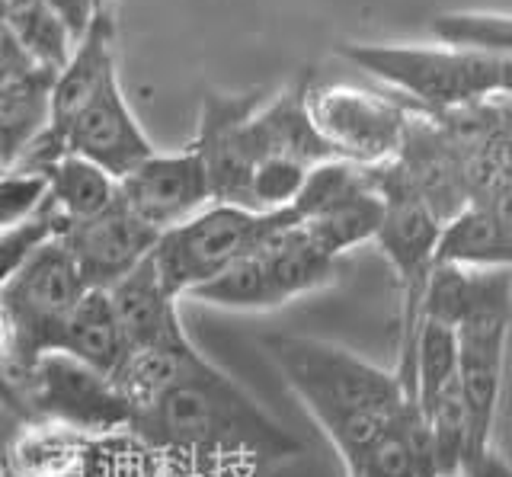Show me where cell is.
Segmentation results:
<instances>
[{
  "mask_svg": "<svg viewBox=\"0 0 512 477\" xmlns=\"http://www.w3.org/2000/svg\"><path fill=\"white\" fill-rule=\"evenodd\" d=\"M128 429L160 458L167 477H266L304 452L301 439L199 349L132 413Z\"/></svg>",
  "mask_w": 512,
  "mask_h": 477,
  "instance_id": "1",
  "label": "cell"
},
{
  "mask_svg": "<svg viewBox=\"0 0 512 477\" xmlns=\"http://www.w3.org/2000/svg\"><path fill=\"white\" fill-rule=\"evenodd\" d=\"M266 349L285 385L295 391L304 410L333 442L346 471L404 413L407 404H416L404 394L394 372L343 346L276 333L266 337Z\"/></svg>",
  "mask_w": 512,
  "mask_h": 477,
  "instance_id": "2",
  "label": "cell"
},
{
  "mask_svg": "<svg viewBox=\"0 0 512 477\" xmlns=\"http://www.w3.org/2000/svg\"><path fill=\"white\" fill-rule=\"evenodd\" d=\"M336 55L372 74L423 113H452L512 97V55L461 45H365L343 42Z\"/></svg>",
  "mask_w": 512,
  "mask_h": 477,
  "instance_id": "3",
  "label": "cell"
},
{
  "mask_svg": "<svg viewBox=\"0 0 512 477\" xmlns=\"http://www.w3.org/2000/svg\"><path fill=\"white\" fill-rule=\"evenodd\" d=\"M512 327V273L509 269H471V295L455 324L458 385L468 413L471 458L468 468L493 445V426L503 397L506 340ZM464 468V471H468Z\"/></svg>",
  "mask_w": 512,
  "mask_h": 477,
  "instance_id": "4",
  "label": "cell"
},
{
  "mask_svg": "<svg viewBox=\"0 0 512 477\" xmlns=\"http://www.w3.org/2000/svg\"><path fill=\"white\" fill-rule=\"evenodd\" d=\"M295 221L298 215L292 205L279 212H253L240 209V205L212 202L183 225L160 234L151 257L167 289L186 298L199 285L228 273L234 263H240L247 253Z\"/></svg>",
  "mask_w": 512,
  "mask_h": 477,
  "instance_id": "5",
  "label": "cell"
},
{
  "mask_svg": "<svg viewBox=\"0 0 512 477\" xmlns=\"http://www.w3.org/2000/svg\"><path fill=\"white\" fill-rule=\"evenodd\" d=\"M336 273L340 260L330 257L295 221L234 263L228 273L189 292V298L224 311H269L327 289Z\"/></svg>",
  "mask_w": 512,
  "mask_h": 477,
  "instance_id": "6",
  "label": "cell"
},
{
  "mask_svg": "<svg viewBox=\"0 0 512 477\" xmlns=\"http://www.w3.org/2000/svg\"><path fill=\"white\" fill-rule=\"evenodd\" d=\"M90 289L55 237L39 244L13 279L0 289V308L10 317L16 365L29 378L45 353H58L74 308Z\"/></svg>",
  "mask_w": 512,
  "mask_h": 477,
  "instance_id": "7",
  "label": "cell"
},
{
  "mask_svg": "<svg viewBox=\"0 0 512 477\" xmlns=\"http://www.w3.org/2000/svg\"><path fill=\"white\" fill-rule=\"evenodd\" d=\"M304 103L336 161L362 170L394 161L416 113V106L400 97L346 84H308Z\"/></svg>",
  "mask_w": 512,
  "mask_h": 477,
  "instance_id": "8",
  "label": "cell"
},
{
  "mask_svg": "<svg viewBox=\"0 0 512 477\" xmlns=\"http://www.w3.org/2000/svg\"><path fill=\"white\" fill-rule=\"evenodd\" d=\"M29 423L68 426L84 436L119 433L132 423V407L109 375L68 353H45L26 381Z\"/></svg>",
  "mask_w": 512,
  "mask_h": 477,
  "instance_id": "9",
  "label": "cell"
},
{
  "mask_svg": "<svg viewBox=\"0 0 512 477\" xmlns=\"http://www.w3.org/2000/svg\"><path fill=\"white\" fill-rule=\"evenodd\" d=\"M292 209L298 225L340 260L346 250L375 241L381 225V196L362 167L327 161L308 173Z\"/></svg>",
  "mask_w": 512,
  "mask_h": 477,
  "instance_id": "10",
  "label": "cell"
},
{
  "mask_svg": "<svg viewBox=\"0 0 512 477\" xmlns=\"http://www.w3.org/2000/svg\"><path fill=\"white\" fill-rule=\"evenodd\" d=\"M119 71L116 61V17L109 13V7H103L93 17L90 29L74 42V49L64 61V68L55 74L52 84V97H48V125L39 135V141L32 145L23 161L16 164L20 170H32V173H45L48 164H55L61 151V141L68 135L71 122L80 116L93 93L100 90V84L109 74Z\"/></svg>",
  "mask_w": 512,
  "mask_h": 477,
  "instance_id": "11",
  "label": "cell"
},
{
  "mask_svg": "<svg viewBox=\"0 0 512 477\" xmlns=\"http://www.w3.org/2000/svg\"><path fill=\"white\" fill-rule=\"evenodd\" d=\"M263 103L260 90L221 93L208 90L199 113V132L192 151L205 167L212 202L250 209V177H253V145L250 116Z\"/></svg>",
  "mask_w": 512,
  "mask_h": 477,
  "instance_id": "12",
  "label": "cell"
},
{
  "mask_svg": "<svg viewBox=\"0 0 512 477\" xmlns=\"http://www.w3.org/2000/svg\"><path fill=\"white\" fill-rule=\"evenodd\" d=\"M157 237L160 234L116 196L100 215L64 225L55 241L68 250L87 289H109L144 257H151Z\"/></svg>",
  "mask_w": 512,
  "mask_h": 477,
  "instance_id": "13",
  "label": "cell"
},
{
  "mask_svg": "<svg viewBox=\"0 0 512 477\" xmlns=\"http://www.w3.org/2000/svg\"><path fill=\"white\" fill-rule=\"evenodd\" d=\"M119 199L144 225L164 234L212 205L205 167L199 154L183 148L176 154H151L119 180Z\"/></svg>",
  "mask_w": 512,
  "mask_h": 477,
  "instance_id": "14",
  "label": "cell"
},
{
  "mask_svg": "<svg viewBox=\"0 0 512 477\" xmlns=\"http://www.w3.org/2000/svg\"><path fill=\"white\" fill-rule=\"evenodd\" d=\"M61 151L103 167L116 180H122L125 173H132L154 154L151 138L144 135L122 93L119 71L109 74L100 90L93 93V100L80 109V116L71 122L68 135L61 141Z\"/></svg>",
  "mask_w": 512,
  "mask_h": 477,
  "instance_id": "15",
  "label": "cell"
},
{
  "mask_svg": "<svg viewBox=\"0 0 512 477\" xmlns=\"http://www.w3.org/2000/svg\"><path fill=\"white\" fill-rule=\"evenodd\" d=\"M106 295L128 353L192 343L180 321V295H173L160 279L154 257H144L132 273L109 285Z\"/></svg>",
  "mask_w": 512,
  "mask_h": 477,
  "instance_id": "16",
  "label": "cell"
},
{
  "mask_svg": "<svg viewBox=\"0 0 512 477\" xmlns=\"http://www.w3.org/2000/svg\"><path fill=\"white\" fill-rule=\"evenodd\" d=\"M311 74L298 77L282 93H276L269 103L256 106L250 116V145H253V167L260 161H288L304 170H314L327 161H336L324 138L317 135L308 116V93Z\"/></svg>",
  "mask_w": 512,
  "mask_h": 477,
  "instance_id": "17",
  "label": "cell"
},
{
  "mask_svg": "<svg viewBox=\"0 0 512 477\" xmlns=\"http://www.w3.org/2000/svg\"><path fill=\"white\" fill-rule=\"evenodd\" d=\"M436 263L464 269H509L512 273V218L487 202H471L442 221Z\"/></svg>",
  "mask_w": 512,
  "mask_h": 477,
  "instance_id": "18",
  "label": "cell"
},
{
  "mask_svg": "<svg viewBox=\"0 0 512 477\" xmlns=\"http://www.w3.org/2000/svg\"><path fill=\"white\" fill-rule=\"evenodd\" d=\"M58 71L32 68L0 77V170H13L48 125V97Z\"/></svg>",
  "mask_w": 512,
  "mask_h": 477,
  "instance_id": "19",
  "label": "cell"
},
{
  "mask_svg": "<svg viewBox=\"0 0 512 477\" xmlns=\"http://www.w3.org/2000/svg\"><path fill=\"white\" fill-rule=\"evenodd\" d=\"M42 177L48 183L42 209L58 221V231L100 215L119 196V180L77 154H61L55 164L45 167Z\"/></svg>",
  "mask_w": 512,
  "mask_h": 477,
  "instance_id": "20",
  "label": "cell"
},
{
  "mask_svg": "<svg viewBox=\"0 0 512 477\" xmlns=\"http://www.w3.org/2000/svg\"><path fill=\"white\" fill-rule=\"evenodd\" d=\"M93 436L55 423H23L10 461L16 477H87Z\"/></svg>",
  "mask_w": 512,
  "mask_h": 477,
  "instance_id": "21",
  "label": "cell"
},
{
  "mask_svg": "<svg viewBox=\"0 0 512 477\" xmlns=\"http://www.w3.org/2000/svg\"><path fill=\"white\" fill-rule=\"evenodd\" d=\"M58 353H68L109 378L119 372V365L128 356V346L122 340V330L116 314H112L106 289H90L80 298L68 327H64V340Z\"/></svg>",
  "mask_w": 512,
  "mask_h": 477,
  "instance_id": "22",
  "label": "cell"
},
{
  "mask_svg": "<svg viewBox=\"0 0 512 477\" xmlns=\"http://www.w3.org/2000/svg\"><path fill=\"white\" fill-rule=\"evenodd\" d=\"M0 20L39 68L61 71L74 42L45 0H0Z\"/></svg>",
  "mask_w": 512,
  "mask_h": 477,
  "instance_id": "23",
  "label": "cell"
},
{
  "mask_svg": "<svg viewBox=\"0 0 512 477\" xmlns=\"http://www.w3.org/2000/svg\"><path fill=\"white\" fill-rule=\"evenodd\" d=\"M87 477H167V471L132 429H119L93 436Z\"/></svg>",
  "mask_w": 512,
  "mask_h": 477,
  "instance_id": "24",
  "label": "cell"
},
{
  "mask_svg": "<svg viewBox=\"0 0 512 477\" xmlns=\"http://www.w3.org/2000/svg\"><path fill=\"white\" fill-rule=\"evenodd\" d=\"M432 36L442 45L512 55V17L500 13H442L432 20Z\"/></svg>",
  "mask_w": 512,
  "mask_h": 477,
  "instance_id": "25",
  "label": "cell"
},
{
  "mask_svg": "<svg viewBox=\"0 0 512 477\" xmlns=\"http://www.w3.org/2000/svg\"><path fill=\"white\" fill-rule=\"evenodd\" d=\"M45 177L32 170H0V231L26 225L45 205Z\"/></svg>",
  "mask_w": 512,
  "mask_h": 477,
  "instance_id": "26",
  "label": "cell"
},
{
  "mask_svg": "<svg viewBox=\"0 0 512 477\" xmlns=\"http://www.w3.org/2000/svg\"><path fill=\"white\" fill-rule=\"evenodd\" d=\"M55 234H58V221L45 209L36 218H29L26 225L0 231V289H4V285L13 279L16 269L26 263L29 253L36 250L39 244L52 241Z\"/></svg>",
  "mask_w": 512,
  "mask_h": 477,
  "instance_id": "27",
  "label": "cell"
},
{
  "mask_svg": "<svg viewBox=\"0 0 512 477\" xmlns=\"http://www.w3.org/2000/svg\"><path fill=\"white\" fill-rule=\"evenodd\" d=\"M26 375L16 365V340H13V327L10 317L0 308V404L10 413H16L23 423H29V410H26Z\"/></svg>",
  "mask_w": 512,
  "mask_h": 477,
  "instance_id": "28",
  "label": "cell"
},
{
  "mask_svg": "<svg viewBox=\"0 0 512 477\" xmlns=\"http://www.w3.org/2000/svg\"><path fill=\"white\" fill-rule=\"evenodd\" d=\"M45 4L52 7V13L61 20V26L68 29L71 42H77L90 29L96 13H100L103 7H109V0H45Z\"/></svg>",
  "mask_w": 512,
  "mask_h": 477,
  "instance_id": "29",
  "label": "cell"
},
{
  "mask_svg": "<svg viewBox=\"0 0 512 477\" xmlns=\"http://www.w3.org/2000/svg\"><path fill=\"white\" fill-rule=\"evenodd\" d=\"M32 68H39V65L23 52V45L16 42V36L7 29V23L0 20V77H13V74L32 71Z\"/></svg>",
  "mask_w": 512,
  "mask_h": 477,
  "instance_id": "30",
  "label": "cell"
},
{
  "mask_svg": "<svg viewBox=\"0 0 512 477\" xmlns=\"http://www.w3.org/2000/svg\"><path fill=\"white\" fill-rule=\"evenodd\" d=\"M464 477H512V465H506V461L490 449L487 455H480L474 465L464 471Z\"/></svg>",
  "mask_w": 512,
  "mask_h": 477,
  "instance_id": "31",
  "label": "cell"
},
{
  "mask_svg": "<svg viewBox=\"0 0 512 477\" xmlns=\"http://www.w3.org/2000/svg\"><path fill=\"white\" fill-rule=\"evenodd\" d=\"M0 474H4V471H0Z\"/></svg>",
  "mask_w": 512,
  "mask_h": 477,
  "instance_id": "32",
  "label": "cell"
}]
</instances>
